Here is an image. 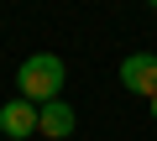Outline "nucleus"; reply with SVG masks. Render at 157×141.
Returning <instances> with one entry per match:
<instances>
[{"label":"nucleus","mask_w":157,"mask_h":141,"mask_svg":"<svg viewBox=\"0 0 157 141\" xmlns=\"http://www.w3.org/2000/svg\"><path fill=\"white\" fill-rule=\"evenodd\" d=\"M16 89H21V99H32V105L58 99V89H63V58H58V52H32V58L16 68Z\"/></svg>","instance_id":"obj_1"},{"label":"nucleus","mask_w":157,"mask_h":141,"mask_svg":"<svg viewBox=\"0 0 157 141\" xmlns=\"http://www.w3.org/2000/svg\"><path fill=\"white\" fill-rule=\"evenodd\" d=\"M121 84L131 89V94H157V52H131V58H121Z\"/></svg>","instance_id":"obj_2"},{"label":"nucleus","mask_w":157,"mask_h":141,"mask_svg":"<svg viewBox=\"0 0 157 141\" xmlns=\"http://www.w3.org/2000/svg\"><path fill=\"white\" fill-rule=\"evenodd\" d=\"M0 131H6L11 141H26L37 131V105L32 99H11V105H0Z\"/></svg>","instance_id":"obj_3"},{"label":"nucleus","mask_w":157,"mask_h":141,"mask_svg":"<svg viewBox=\"0 0 157 141\" xmlns=\"http://www.w3.org/2000/svg\"><path fill=\"white\" fill-rule=\"evenodd\" d=\"M73 105H63V99H47V105H37V131L42 136H52V141H63V136H73Z\"/></svg>","instance_id":"obj_4"},{"label":"nucleus","mask_w":157,"mask_h":141,"mask_svg":"<svg viewBox=\"0 0 157 141\" xmlns=\"http://www.w3.org/2000/svg\"><path fill=\"white\" fill-rule=\"evenodd\" d=\"M152 120H157V94H152Z\"/></svg>","instance_id":"obj_5"},{"label":"nucleus","mask_w":157,"mask_h":141,"mask_svg":"<svg viewBox=\"0 0 157 141\" xmlns=\"http://www.w3.org/2000/svg\"><path fill=\"white\" fill-rule=\"evenodd\" d=\"M147 6H152V11H157V0H147Z\"/></svg>","instance_id":"obj_6"}]
</instances>
